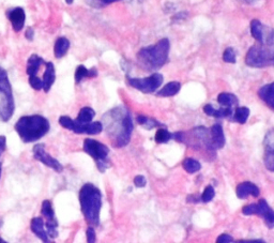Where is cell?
I'll list each match as a JSON object with an SVG mask.
<instances>
[{
    "instance_id": "cell-19",
    "label": "cell",
    "mask_w": 274,
    "mask_h": 243,
    "mask_svg": "<svg viewBox=\"0 0 274 243\" xmlns=\"http://www.w3.org/2000/svg\"><path fill=\"white\" fill-rule=\"evenodd\" d=\"M55 79H56L55 67L52 65V62H47L43 75V90L45 92H49L51 90L52 84L55 83Z\"/></svg>"
},
{
    "instance_id": "cell-28",
    "label": "cell",
    "mask_w": 274,
    "mask_h": 243,
    "mask_svg": "<svg viewBox=\"0 0 274 243\" xmlns=\"http://www.w3.org/2000/svg\"><path fill=\"white\" fill-rule=\"evenodd\" d=\"M250 116V109L247 107H238L234 114V119L238 123L244 124Z\"/></svg>"
},
{
    "instance_id": "cell-31",
    "label": "cell",
    "mask_w": 274,
    "mask_h": 243,
    "mask_svg": "<svg viewBox=\"0 0 274 243\" xmlns=\"http://www.w3.org/2000/svg\"><path fill=\"white\" fill-rule=\"evenodd\" d=\"M57 227H58V222L57 220H51V221H46L45 223V228L47 231V235L51 238V239H56L58 237V231H57Z\"/></svg>"
},
{
    "instance_id": "cell-22",
    "label": "cell",
    "mask_w": 274,
    "mask_h": 243,
    "mask_svg": "<svg viewBox=\"0 0 274 243\" xmlns=\"http://www.w3.org/2000/svg\"><path fill=\"white\" fill-rule=\"evenodd\" d=\"M70 49V41H68L65 36H61V38H58L55 46H54V55L58 59H60L65 55H67V52Z\"/></svg>"
},
{
    "instance_id": "cell-30",
    "label": "cell",
    "mask_w": 274,
    "mask_h": 243,
    "mask_svg": "<svg viewBox=\"0 0 274 243\" xmlns=\"http://www.w3.org/2000/svg\"><path fill=\"white\" fill-rule=\"evenodd\" d=\"M172 134L170 133L167 130L165 129H159L156 131L155 136H154V140L156 144H165V142L170 141L172 139Z\"/></svg>"
},
{
    "instance_id": "cell-12",
    "label": "cell",
    "mask_w": 274,
    "mask_h": 243,
    "mask_svg": "<svg viewBox=\"0 0 274 243\" xmlns=\"http://www.w3.org/2000/svg\"><path fill=\"white\" fill-rule=\"evenodd\" d=\"M263 148H265V166L268 171L274 172V129L270 130L263 139Z\"/></svg>"
},
{
    "instance_id": "cell-44",
    "label": "cell",
    "mask_w": 274,
    "mask_h": 243,
    "mask_svg": "<svg viewBox=\"0 0 274 243\" xmlns=\"http://www.w3.org/2000/svg\"><path fill=\"white\" fill-rule=\"evenodd\" d=\"M245 1H246V2H249V3H252V2H254L255 0H245Z\"/></svg>"
},
{
    "instance_id": "cell-41",
    "label": "cell",
    "mask_w": 274,
    "mask_h": 243,
    "mask_svg": "<svg viewBox=\"0 0 274 243\" xmlns=\"http://www.w3.org/2000/svg\"><path fill=\"white\" fill-rule=\"evenodd\" d=\"M99 1H101L103 3H112L115 1H119V0H99Z\"/></svg>"
},
{
    "instance_id": "cell-24",
    "label": "cell",
    "mask_w": 274,
    "mask_h": 243,
    "mask_svg": "<svg viewBox=\"0 0 274 243\" xmlns=\"http://www.w3.org/2000/svg\"><path fill=\"white\" fill-rule=\"evenodd\" d=\"M218 102L222 107H230L233 108L238 105V98L233 93L222 92L219 94Z\"/></svg>"
},
{
    "instance_id": "cell-4",
    "label": "cell",
    "mask_w": 274,
    "mask_h": 243,
    "mask_svg": "<svg viewBox=\"0 0 274 243\" xmlns=\"http://www.w3.org/2000/svg\"><path fill=\"white\" fill-rule=\"evenodd\" d=\"M50 121L43 116H24L15 123V131L25 144L34 142L49 133Z\"/></svg>"
},
{
    "instance_id": "cell-26",
    "label": "cell",
    "mask_w": 274,
    "mask_h": 243,
    "mask_svg": "<svg viewBox=\"0 0 274 243\" xmlns=\"http://www.w3.org/2000/svg\"><path fill=\"white\" fill-rule=\"evenodd\" d=\"M182 166L184 168V171L188 172V174L197 173L198 171H200V168H202L200 163L197 160H195V158H192V157L186 158V160H184L183 163H182Z\"/></svg>"
},
{
    "instance_id": "cell-3",
    "label": "cell",
    "mask_w": 274,
    "mask_h": 243,
    "mask_svg": "<svg viewBox=\"0 0 274 243\" xmlns=\"http://www.w3.org/2000/svg\"><path fill=\"white\" fill-rule=\"evenodd\" d=\"M80 204L82 213L91 226L100 224V211L102 207V193L92 183L84 184L80 190Z\"/></svg>"
},
{
    "instance_id": "cell-1",
    "label": "cell",
    "mask_w": 274,
    "mask_h": 243,
    "mask_svg": "<svg viewBox=\"0 0 274 243\" xmlns=\"http://www.w3.org/2000/svg\"><path fill=\"white\" fill-rule=\"evenodd\" d=\"M251 34L256 43L247 52L246 65L252 68L274 67V29L261 24L260 20L253 19Z\"/></svg>"
},
{
    "instance_id": "cell-2",
    "label": "cell",
    "mask_w": 274,
    "mask_h": 243,
    "mask_svg": "<svg viewBox=\"0 0 274 243\" xmlns=\"http://www.w3.org/2000/svg\"><path fill=\"white\" fill-rule=\"evenodd\" d=\"M103 126L116 148H122L129 145L134 124L130 110L125 106H118L110 109L103 116Z\"/></svg>"
},
{
    "instance_id": "cell-20",
    "label": "cell",
    "mask_w": 274,
    "mask_h": 243,
    "mask_svg": "<svg viewBox=\"0 0 274 243\" xmlns=\"http://www.w3.org/2000/svg\"><path fill=\"white\" fill-rule=\"evenodd\" d=\"M43 63H45L43 58L35 54L31 55L27 62V70H26L27 71L28 76H36V73H38L40 67L43 65Z\"/></svg>"
},
{
    "instance_id": "cell-34",
    "label": "cell",
    "mask_w": 274,
    "mask_h": 243,
    "mask_svg": "<svg viewBox=\"0 0 274 243\" xmlns=\"http://www.w3.org/2000/svg\"><path fill=\"white\" fill-rule=\"evenodd\" d=\"M29 85L34 90H41V89H43V79L39 78L38 76H29Z\"/></svg>"
},
{
    "instance_id": "cell-23",
    "label": "cell",
    "mask_w": 274,
    "mask_h": 243,
    "mask_svg": "<svg viewBox=\"0 0 274 243\" xmlns=\"http://www.w3.org/2000/svg\"><path fill=\"white\" fill-rule=\"evenodd\" d=\"M98 76V71L96 69L88 70L85 66H78L75 71V83L80 84L85 78H92Z\"/></svg>"
},
{
    "instance_id": "cell-5",
    "label": "cell",
    "mask_w": 274,
    "mask_h": 243,
    "mask_svg": "<svg viewBox=\"0 0 274 243\" xmlns=\"http://www.w3.org/2000/svg\"><path fill=\"white\" fill-rule=\"evenodd\" d=\"M170 47L168 39H162L154 45L141 49L137 54V61L146 71L159 70L168 61Z\"/></svg>"
},
{
    "instance_id": "cell-21",
    "label": "cell",
    "mask_w": 274,
    "mask_h": 243,
    "mask_svg": "<svg viewBox=\"0 0 274 243\" xmlns=\"http://www.w3.org/2000/svg\"><path fill=\"white\" fill-rule=\"evenodd\" d=\"M181 89V84L179 82H171L166 84V85L163 87L161 90H159V92L156 93L157 97H162V98H168V97H172L176 96V94L180 91Z\"/></svg>"
},
{
    "instance_id": "cell-43",
    "label": "cell",
    "mask_w": 274,
    "mask_h": 243,
    "mask_svg": "<svg viewBox=\"0 0 274 243\" xmlns=\"http://www.w3.org/2000/svg\"><path fill=\"white\" fill-rule=\"evenodd\" d=\"M66 1H67L68 4H71V3H73V1H74V0H66Z\"/></svg>"
},
{
    "instance_id": "cell-38",
    "label": "cell",
    "mask_w": 274,
    "mask_h": 243,
    "mask_svg": "<svg viewBox=\"0 0 274 243\" xmlns=\"http://www.w3.org/2000/svg\"><path fill=\"white\" fill-rule=\"evenodd\" d=\"M34 29L33 28H28L27 31H26V38H27L29 41H33L34 40Z\"/></svg>"
},
{
    "instance_id": "cell-40",
    "label": "cell",
    "mask_w": 274,
    "mask_h": 243,
    "mask_svg": "<svg viewBox=\"0 0 274 243\" xmlns=\"http://www.w3.org/2000/svg\"><path fill=\"white\" fill-rule=\"evenodd\" d=\"M239 243H263V240H239Z\"/></svg>"
},
{
    "instance_id": "cell-35",
    "label": "cell",
    "mask_w": 274,
    "mask_h": 243,
    "mask_svg": "<svg viewBox=\"0 0 274 243\" xmlns=\"http://www.w3.org/2000/svg\"><path fill=\"white\" fill-rule=\"evenodd\" d=\"M86 237H87V242L88 243H94L97 241V234L96 230L92 226H89L86 231Z\"/></svg>"
},
{
    "instance_id": "cell-13",
    "label": "cell",
    "mask_w": 274,
    "mask_h": 243,
    "mask_svg": "<svg viewBox=\"0 0 274 243\" xmlns=\"http://www.w3.org/2000/svg\"><path fill=\"white\" fill-rule=\"evenodd\" d=\"M225 146V136L223 128L221 124H214L210 129V147L212 152L218 149H222Z\"/></svg>"
},
{
    "instance_id": "cell-42",
    "label": "cell",
    "mask_w": 274,
    "mask_h": 243,
    "mask_svg": "<svg viewBox=\"0 0 274 243\" xmlns=\"http://www.w3.org/2000/svg\"><path fill=\"white\" fill-rule=\"evenodd\" d=\"M2 151H0V156L2 155ZM1 170H2V166H1V161H0V178H1Z\"/></svg>"
},
{
    "instance_id": "cell-15",
    "label": "cell",
    "mask_w": 274,
    "mask_h": 243,
    "mask_svg": "<svg viewBox=\"0 0 274 243\" xmlns=\"http://www.w3.org/2000/svg\"><path fill=\"white\" fill-rule=\"evenodd\" d=\"M8 17L11 22L12 27L14 29V31H18L22 30L24 28L25 25V20H26V14L24 9L22 8H14L12 10H10L8 13Z\"/></svg>"
},
{
    "instance_id": "cell-14",
    "label": "cell",
    "mask_w": 274,
    "mask_h": 243,
    "mask_svg": "<svg viewBox=\"0 0 274 243\" xmlns=\"http://www.w3.org/2000/svg\"><path fill=\"white\" fill-rule=\"evenodd\" d=\"M236 193H237V197L239 199H245L249 196H253V197L259 196L260 191L256 184L250 181H244L241 182L239 186L237 187Z\"/></svg>"
},
{
    "instance_id": "cell-39",
    "label": "cell",
    "mask_w": 274,
    "mask_h": 243,
    "mask_svg": "<svg viewBox=\"0 0 274 243\" xmlns=\"http://www.w3.org/2000/svg\"><path fill=\"white\" fill-rule=\"evenodd\" d=\"M188 203H193V204H197L199 200H202V199H199V198H197L196 196H195V195H189V196L188 197Z\"/></svg>"
},
{
    "instance_id": "cell-16",
    "label": "cell",
    "mask_w": 274,
    "mask_h": 243,
    "mask_svg": "<svg viewBox=\"0 0 274 243\" xmlns=\"http://www.w3.org/2000/svg\"><path fill=\"white\" fill-rule=\"evenodd\" d=\"M31 231L43 242H51V238L47 235V231L44 228V220L42 218H34L30 224Z\"/></svg>"
},
{
    "instance_id": "cell-27",
    "label": "cell",
    "mask_w": 274,
    "mask_h": 243,
    "mask_svg": "<svg viewBox=\"0 0 274 243\" xmlns=\"http://www.w3.org/2000/svg\"><path fill=\"white\" fill-rule=\"evenodd\" d=\"M136 120H137V122H138V124H140L141 126H144V128L147 129V130H151L154 128H156V126L161 125L159 121H156L154 118L146 117V116H137Z\"/></svg>"
},
{
    "instance_id": "cell-8",
    "label": "cell",
    "mask_w": 274,
    "mask_h": 243,
    "mask_svg": "<svg viewBox=\"0 0 274 243\" xmlns=\"http://www.w3.org/2000/svg\"><path fill=\"white\" fill-rule=\"evenodd\" d=\"M59 123L62 128L73 131L76 134H88L97 135L103 131V123L100 121H91L89 123H82L78 120H72L68 116H61Z\"/></svg>"
},
{
    "instance_id": "cell-7",
    "label": "cell",
    "mask_w": 274,
    "mask_h": 243,
    "mask_svg": "<svg viewBox=\"0 0 274 243\" xmlns=\"http://www.w3.org/2000/svg\"><path fill=\"white\" fill-rule=\"evenodd\" d=\"M84 151L90 156L96 162L98 170L104 173L110 167V160L108 157L109 148L93 139H86L84 140Z\"/></svg>"
},
{
    "instance_id": "cell-10",
    "label": "cell",
    "mask_w": 274,
    "mask_h": 243,
    "mask_svg": "<svg viewBox=\"0 0 274 243\" xmlns=\"http://www.w3.org/2000/svg\"><path fill=\"white\" fill-rule=\"evenodd\" d=\"M163 75L160 73H154L148 77L144 78H132L128 77V83L131 87L143 93H154L163 84Z\"/></svg>"
},
{
    "instance_id": "cell-37",
    "label": "cell",
    "mask_w": 274,
    "mask_h": 243,
    "mask_svg": "<svg viewBox=\"0 0 274 243\" xmlns=\"http://www.w3.org/2000/svg\"><path fill=\"white\" fill-rule=\"evenodd\" d=\"M234 239H233V237L227 235V234H223V235H221L218 239H217V242L218 243H229V242H233Z\"/></svg>"
},
{
    "instance_id": "cell-6",
    "label": "cell",
    "mask_w": 274,
    "mask_h": 243,
    "mask_svg": "<svg viewBox=\"0 0 274 243\" xmlns=\"http://www.w3.org/2000/svg\"><path fill=\"white\" fill-rule=\"evenodd\" d=\"M14 98L7 71L0 67V121L7 122L14 114Z\"/></svg>"
},
{
    "instance_id": "cell-36",
    "label": "cell",
    "mask_w": 274,
    "mask_h": 243,
    "mask_svg": "<svg viewBox=\"0 0 274 243\" xmlns=\"http://www.w3.org/2000/svg\"><path fill=\"white\" fill-rule=\"evenodd\" d=\"M134 184L136 188H145L147 184V180L144 176L138 175L134 178Z\"/></svg>"
},
{
    "instance_id": "cell-25",
    "label": "cell",
    "mask_w": 274,
    "mask_h": 243,
    "mask_svg": "<svg viewBox=\"0 0 274 243\" xmlns=\"http://www.w3.org/2000/svg\"><path fill=\"white\" fill-rule=\"evenodd\" d=\"M94 116H96V112L91 107H83L78 113L76 120L82 123H89L93 120Z\"/></svg>"
},
{
    "instance_id": "cell-17",
    "label": "cell",
    "mask_w": 274,
    "mask_h": 243,
    "mask_svg": "<svg viewBox=\"0 0 274 243\" xmlns=\"http://www.w3.org/2000/svg\"><path fill=\"white\" fill-rule=\"evenodd\" d=\"M204 112L208 116H211L214 118H228L233 116V108L230 107H221L214 108L211 104H207L204 106Z\"/></svg>"
},
{
    "instance_id": "cell-32",
    "label": "cell",
    "mask_w": 274,
    "mask_h": 243,
    "mask_svg": "<svg viewBox=\"0 0 274 243\" xmlns=\"http://www.w3.org/2000/svg\"><path fill=\"white\" fill-rule=\"evenodd\" d=\"M223 60L227 63H236V52L231 47H227L223 52Z\"/></svg>"
},
{
    "instance_id": "cell-11",
    "label": "cell",
    "mask_w": 274,
    "mask_h": 243,
    "mask_svg": "<svg viewBox=\"0 0 274 243\" xmlns=\"http://www.w3.org/2000/svg\"><path fill=\"white\" fill-rule=\"evenodd\" d=\"M34 157L36 161L43 163L44 165L51 167L57 173H61L63 171V166L60 164L59 161L52 157L49 152H46L45 146L43 144H38L34 147Z\"/></svg>"
},
{
    "instance_id": "cell-18",
    "label": "cell",
    "mask_w": 274,
    "mask_h": 243,
    "mask_svg": "<svg viewBox=\"0 0 274 243\" xmlns=\"http://www.w3.org/2000/svg\"><path fill=\"white\" fill-rule=\"evenodd\" d=\"M258 96L269 107L274 109V83L261 87L258 91Z\"/></svg>"
},
{
    "instance_id": "cell-29",
    "label": "cell",
    "mask_w": 274,
    "mask_h": 243,
    "mask_svg": "<svg viewBox=\"0 0 274 243\" xmlns=\"http://www.w3.org/2000/svg\"><path fill=\"white\" fill-rule=\"evenodd\" d=\"M41 212L43 214L44 218L46 219V221H51L55 220V211L52 209L51 203L50 200H44L43 204H42V208H41Z\"/></svg>"
},
{
    "instance_id": "cell-45",
    "label": "cell",
    "mask_w": 274,
    "mask_h": 243,
    "mask_svg": "<svg viewBox=\"0 0 274 243\" xmlns=\"http://www.w3.org/2000/svg\"><path fill=\"white\" fill-rule=\"evenodd\" d=\"M0 243H6V241L2 240V239H1V238H0Z\"/></svg>"
},
{
    "instance_id": "cell-9",
    "label": "cell",
    "mask_w": 274,
    "mask_h": 243,
    "mask_svg": "<svg viewBox=\"0 0 274 243\" xmlns=\"http://www.w3.org/2000/svg\"><path fill=\"white\" fill-rule=\"evenodd\" d=\"M242 213L244 215H258L265 222L268 228H274V211L268 205L266 199H260L256 204L244 206L242 208Z\"/></svg>"
},
{
    "instance_id": "cell-33",
    "label": "cell",
    "mask_w": 274,
    "mask_h": 243,
    "mask_svg": "<svg viewBox=\"0 0 274 243\" xmlns=\"http://www.w3.org/2000/svg\"><path fill=\"white\" fill-rule=\"evenodd\" d=\"M214 195H215V191H214L213 187L208 186L207 188L205 189V191L202 195V202L203 203L211 202V200L214 198Z\"/></svg>"
}]
</instances>
